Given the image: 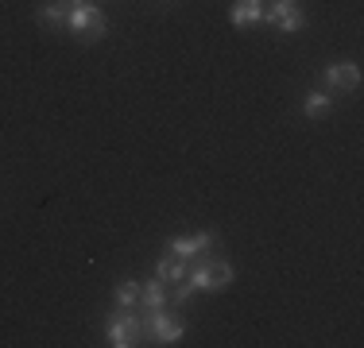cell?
<instances>
[{
  "mask_svg": "<svg viewBox=\"0 0 364 348\" xmlns=\"http://www.w3.org/2000/svg\"><path fill=\"white\" fill-rule=\"evenodd\" d=\"M140 333H144L140 317H136V313H128V310H117V313L109 317V325H105V337H109L112 348H132V344H140Z\"/></svg>",
  "mask_w": 364,
  "mask_h": 348,
  "instance_id": "obj_3",
  "label": "cell"
},
{
  "mask_svg": "<svg viewBox=\"0 0 364 348\" xmlns=\"http://www.w3.org/2000/svg\"><path fill=\"white\" fill-rule=\"evenodd\" d=\"M229 283H232V267L229 263H218V259H205V263H198L194 271H186L175 283L171 302H175V306H186L194 294H202V290H225Z\"/></svg>",
  "mask_w": 364,
  "mask_h": 348,
  "instance_id": "obj_1",
  "label": "cell"
},
{
  "mask_svg": "<svg viewBox=\"0 0 364 348\" xmlns=\"http://www.w3.org/2000/svg\"><path fill=\"white\" fill-rule=\"evenodd\" d=\"M66 8H74V4H90V0H63Z\"/></svg>",
  "mask_w": 364,
  "mask_h": 348,
  "instance_id": "obj_14",
  "label": "cell"
},
{
  "mask_svg": "<svg viewBox=\"0 0 364 348\" xmlns=\"http://www.w3.org/2000/svg\"><path fill=\"white\" fill-rule=\"evenodd\" d=\"M66 12H70V8H66L63 0H50V4L39 8V23H43V28H58V31H63L66 28Z\"/></svg>",
  "mask_w": 364,
  "mask_h": 348,
  "instance_id": "obj_12",
  "label": "cell"
},
{
  "mask_svg": "<svg viewBox=\"0 0 364 348\" xmlns=\"http://www.w3.org/2000/svg\"><path fill=\"white\" fill-rule=\"evenodd\" d=\"M326 89H341V93H357L360 89V66L357 62H329L322 70Z\"/></svg>",
  "mask_w": 364,
  "mask_h": 348,
  "instance_id": "obj_5",
  "label": "cell"
},
{
  "mask_svg": "<svg viewBox=\"0 0 364 348\" xmlns=\"http://www.w3.org/2000/svg\"><path fill=\"white\" fill-rule=\"evenodd\" d=\"M329 101H333V97H329L326 89H310L306 101H302V112H306L310 120H318V116H326V112H329Z\"/></svg>",
  "mask_w": 364,
  "mask_h": 348,
  "instance_id": "obj_13",
  "label": "cell"
},
{
  "mask_svg": "<svg viewBox=\"0 0 364 348\" xmlns=\"http://www.w3.org/2000/svg\"><path fill=\"white\" fill-rule=\"evenodd\" d=\"M171 302V294H167V283H159V278H151V283H144L140 286V310L147 313H155V310H163Z\"/></svg>",
  "mask_w": 364,
  "mask_h": 348,
  "instance_id": "obj_9",
  "label": "cell"
},
{
  "mask_svg": "<svg viewBox=\"0 0 364 348\" xmlns=\"http://www.w3.org/2000/svg\"><path fill=\"white\" fill-rule=\"evenodd\" d=\"M136 306H140V283L124 278V283L112 290V310H136Z\"/></svg>",
  "mask_w": 364,
  "mask_h": 348,
  "instance_id": "obj_10",
  "label": "cell"
},
{
  "mask_svg": "<svg viewBox=\"0 0 364 348\" xmlns=\"http://www.w3.org/2000/svg\"><path fill=\"white\" fill-rule=\"evenodd\" d=\"M182 275H186V263H182L178 256H163L159 263H155V278H159V283H167V286H175Z\"/></svg>",
  "mask_w": 364,
  "mask_h": 348,
  "instance_id": "obj_11",
  "label": "cell"
},
{
  "mask_svg": "<svg viewBox=\"0 0 364 348\" xmlns=\"http://www.w3.org/2000/svg\"><path fill=\"white\" fill-rule=\"evenodd\" d=\"M66 31H74L77 39H85V43H97V39H105L109 20L97 4H74L70 12H66Z\"/></svg>",
  "mask_w": 364,
  "mask_h": 348,
  "instance_id": "obj_2",
  "label": "cell"
},
{
  "mask_svg": "<svg viewBox=\"0 0 364 348\" xmlns=\"http://www.w3.org/2000/svg\"><path fill=\"white\" fill-rule=\"evenodd\" d=\"M264 20H272L283 35H294L302 28V8H299V0H275L272 12H264Z\"/></svg>",
  "mask_w": 364,
  "mask_h": 348,
  "instance_id": "obj_6",
  "label": "cell"
},
{
  "mask_svg": "<svg viewBox=\"0 0 364 348\" xmlns=\"http://www.w3.org/2000/svg\"><path fill=\"white\" fill-rule=\"evenodd\" d=\"M229 20H232V28H252V23L264 20V0H237Z\"/></svg>",
  "mask_w": 364,
  "mask_h": 348,
  "instance_id": "obj_8",
  "label": "cell"
},
{
  "mask_svg": "<svg viewBox=\"0 0 364 348\" xmlns=\"http://www.w3.org/2000/svg\"><path fill=\"white\" fill-rule=\"evenodd\" d=\"M171 248V256H178V259H202L205 251L213 248V232H194V236H175L167 244Z\"/></svg>",
  "mask_w": 364,
  "mask_h": 348,
  "instance_id": "obj_7",
  "label": "cell"
},
{
  "mask_svg": "<svg viewBox=\"0 0 364 348\" xmlns=\"http://www.w3.org/2000/svg\"><path fill=\"white\" fill-rule=\"evenodd\" d=\"M147 333L155 337V344H178L182 333H186V325H182L175 313H167V306H163V310L151 313V321H147Z\"/></svg>",
  "mask_w": 364,
  "mask_h": 348,
  "instance_id": "obj_4",
  "label": "cell"
}]
</instances>
